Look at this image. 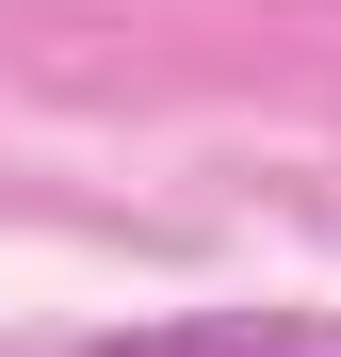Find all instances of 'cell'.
I'll return each instance as SVG.
<instances>
[{
    "instance_id": "cell-1",
    "label": "cell",
    "mask_w": 341,
    "mask_h": 357,
    "mask_svg": "<svg viewBox=\"0 0 341 357\" xmlns=\"http://www.w3.org/2000/svg\"><path fill=\"white\" fill-rule=\"evenodd\" d=\"M82 357H341V309H179V325H114Z\"/></svg>"
}]
</instances>
